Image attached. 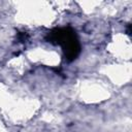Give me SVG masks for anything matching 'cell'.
Instances as JSON below:
<instances>
[{
	"label": "cell",
	"instance_id": "obj_1",
	"mask_svg": "<svg viewBox=\"0 0 132 132\" xmlns=\"http://www.w3.org/2000/svg\"><path fill=\"white\" fill-rule=\"evenodd\" d=\"M53 39L63 45L65 55L69 59H74L78 54L79 46L74 37V34L68 29L58 30L53 33Z\"/></svg>",
	"mask_w": 132,
	"mask_h": 132
}]
</instances>
